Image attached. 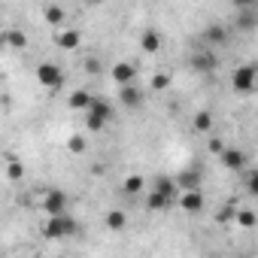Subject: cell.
<instances>
[{
	"mask_svg": "<svg viewBox=\"0 0 258 258\" xmlns=\"http://www.w3.org/2000/svg\"><path fill=\"white\" fill-rule=\"evenodd\" d=\"M43 210H46V216H61V213H67V195H64L61 188L46 191V198H43Z\"/></svg>",
	"mask_w": 258,
	"mask_h": 258,
	"instance_id": "6",
	"label": "cell"
},
{
	"mask_svg": "<svg viewBox=\"0 0 258 258\" xmlns=\"http://www.w3.org/2000/svg\"><path fill=\"white\" fill-rule=\"evenodd\" d=\"M124 191H127V195H140V191H143V179H140V176H127V179H124Z\"/></svg>",
	"mask_w": 258,
	"mask_h": 258,
	"instance_id": "16",
	"label": "cell"
},
{
	"mask_svg": "<svg viewBox=\"0 0 258 258\" xmlns=\"http://www.w3.org/2000/svg\"><path fill=\"white\" fill-rule=\"evenodd\" d=\"M240 222H243V225H252V213H249V210H246V213H240Z\"/></svg>",
	"mask_w": 258,
	"mask_h": 258,
	"instance_id": "23",
	"label": "cell"
},
{
	"mask_svg": "<svg viewBox=\"0 0 258 258\" xmlns=\"http://www.w3.org/2000/svg\"><path fill=\"white\" fill-rule=\"evenodd\" d=\"M204 37L210 40V49H213V43H222V40H225V31H222V28H210Z\"/></svg>",
	"mask_w": 258,
	"mask_h": 258,
	"instance_id": "20",
	"label": "cell"
},
{
	"mask_svg": "<svg viewBox=\"0 0 258 258\" xmlns=\"http://www.w3.org/2000/svg\"><path fill=\"white\" fill-rule=\"evenodd\" d=\"M222 161H225V167H234V170H243L246 167V155L240 149H225L222 152Z\"/></svg>",
	"mask_w": 258,
	"mask_h": 258,
	"instance_id": "11",
	"label": "cell"
},
{
	"mask_svg": "<svg viewBox=\"0 0 258 258\" xmlns=\"http://www.w3.org/2000/svg\"><path fill=\"white\" fill-rule=\"evenodd\" d=\"M85 70H91V73H97V70H100V61H97V58H91V61H85Z\"/></svg>",
	"mask_w": 258,
	"mask_h": 258,
	"instance_id": "22",
	"label": "cell"
},
{
	"mask_svg": "<svg viewBox=\"0 0 258 258\" xmlns=\"http://www.w3.org/2000/svg\"><path fill=\"white\" fill-rule=\"evenodd\" d=\"M195 70H201V73H210V70H216L219 67V58H216V52H210V49H198V55H195Z\"/></svg>",
	"mask_w": 258,
	"mask_h": 258,
	"instance_id": "7",
	"label": "cell"
},
{
	"mask_svg": "<svg viewBox=\"0 0 258 258\" xmlns=\"http://www.w3.org/2000/svg\"><path fill=\"white\" fill-rule=\"evenodd\" d=\"M255 67L252 64H243L240 70H234V76H231V82H234V91H243V94H249L252 88H255Z\"/></svg>",
	"mask_w": 258,
	"mask_h": 258,
	"instance_id": "5",
	"label": "cell"
},
{
	"mask_svg": "<svg viewBox=\"0 0 258 258\" xmlns=\"http://www.w3.org/2000/svg\"><path fill=\"white\" fill-rule=\"evenodd\" d=\"M198 185H201V173L198 170H182L179 179H176V188L179 191H198Z\"/></svg>",
	"mask_w": 258,
	"mask_h": 258,
	"instance_id": "8",
	"label": "cell"
},
{
	"mask_svg": "<svg viewBox=\"0 0 258 258\" xmlns=\"http://www.w3.org/2000/svg\"><path fill=\"white\" fill-rule=\"evenodd\" d=\"M106 225H109V228H115V231H118V228H124V213H118V210H115V213H109V216H106Z\"/></svg>",
	"mask_w": 258,
	"mask_h": 258,
	"instance_id": "19",
	"label": "cell"
},
{
	"mask_svg": "<svg viewBox=\"0 0 258 258\" xmlns=\"http://www.w3.org/2000/svg\"><path fill=\"white\" fill-rule=\"evenodd\" d=\"M76 231H79V225H76V219L70 213L49 216V222H46V237L49 240H70Z\"/></svg>",
	"mask_w": 258,
	"mask_h": 258,
	"instance_id": "2",
	"label": "cell"
},
{
	"mask_svg": "<svg viewBox=\"0 0 258 258\" xmlns=\"http://www.w3.org/2000/svg\"><path fill=\"white\" fill-rule=\"evenodd\" d=\"M109 115H112V106L106 100H100V97H91V106L85 109V121H88L91 131H103V124L109 121Z\"/></svg>",
	"mask_w": 258,
	"mask_h": 258,
	"instance_id": "3",
	"label": "cell"
},
{
	"mask_svg": "<svg viewBox=\"0 0 258 258\" xmlns=\"http://www.w3.org/2000/svg\"><path fill=\"white\" fill-rule=\"evenodd\" d=\"M70 106H73V109H88V106H91V94H85V91H73Z\"/></svg>",
	"mask_w": 258,
	"mask_h": 258,
	"instance_id": "15",
	"label": "cell"
},
{
	"mask_svg": "<svg viewBox=\"0 0 258 258\" xmlns=\"http://www.w3.org/2000/svg\"><path fill=\"white\" fill-rule=\"evenodd\" d=\"M140 100H143L140 88H134V85H124V88H121V103H124V106H140Z\"/></svg>",
	"mask_w": 258,
	"mask_h": 258,
	"instance_id": "12",
	"label": "cell"
},
{
	"mask_svg": "<svg viewBox=\"0 0 258 258\" xmlns=\"http://www.w3.org/2000/svg\"><path fill=\"white\" fill-rule=\"evenodd\" d=\"M43 13H46V19H49L52 25H61V22H64V10H61V7H43Z\"/></svg>",
	"mask_w": 258,
	"mask_h": 258,
	"instance_id": "17",
	"label": "cell"
},
{
	"mask_svg": "<svg viewBox=\"0 0 258 258\" xmlns=\"http://www.w3.org/2000/svg\"><path fill=\"white\" fill-rule=\"evenodd\" d=\"M10 43H13V46H19V49H22V46H25V43H28V37H25V34H22V31H13V34H10Z\"/></svg>",
	"mask_w": 258,
	"mask_h": 258,
	"instance_id": "21",
	"label": "cell"
},
{
	"mask_svg": "<svg viewBox=\"0 0 258 258\" xmlns=\"http://www.w3.org/2000/svg\"><path fill=\"white\" fill-rule=\"evenodd\" d=\"M176 198H179L176 179H170V176H158V182H155V188H152V195H149V207H152V210H164V207L176 204Z\"/></svg>",
	"mask_w": 258,
	"mask_h": 258,
	"instance_id": "1",
	"label": "cell"
},
{
	"mask_svg": "<svg viewBox=\"0 0 258 258\" xmlns=\"http://www.w3.org/2000/svg\"><path fill=\"white\" fill-rule=\"evenodd\" d=\"M79 40H82V37H79L76 31H64V34L58 37V46H64V49H76V46H79Z\"/></svg>",
	"mask_w": 258,
	"mask_h": 258,
	"instance_id": "14",
	"label": "cell"
},
{
	"mask_svg": "<svg viewBox=\"0 0 258 258\" xmlns=\"http://www.w3.org/2000/svg\"><path fill=\"white\" fill-rule=\"evenodd\" d=\"M210 124H213L210 112H198L195 115V127H198V131H210Z\"/></svg>",
	"mask_w": 258,
	"mask_h": 258,
	"instance_id": "18",
	"label": "cell"
},
{
	"mask_svg": "<svg viewBox=\"0 0 258 258\" xmlns=\"http://www.w3.org/2000/svg\"><path fill=\"white\" fill-rule=\"evenodd\" d=\"M179 207L182 210H188V213H198L201 207H204V198H201V191H179Z\"/></svg>",
	"mask_w": 258,
	"mask_h": 258,
	"instance_id": "9",
	"label": "cell"
},
{
	"mask_svg": "<svg viewBox=\"0 0 258 258\" xmlns=\"http://www.w3.org/2000/svg\"><path fill=\"white\" fill-rule=\"evenodd\" d=\"M140 46H143L146 52H158V49H161V34H158V31H146L143 40H140Z\"/></svg>",
	"mask_w": 258,
	"mask_h": 258,
	"instance_id": "13",
	"label": "cell"
},
{
	"mask_svg": "<svg viewBox=\"0 0 258 258\" xmlns=\"http://www.w3.org/2000/svg\"><path fill=\"white\" fill-rule=\"evenodd\" d=\"M112 79H115V82H121V85H131V82L137 79V70H134L131 64H124V61H121V64H115V67H112Z\"/></svg>",
	"mask_w": 258,
	"mask_h": 258,
	"instance_id": "10",
	"label": "cell"
},
{
	"mask_svg": "<svg viewBox=\"0 0 258 258\" xmlns=\"http://www.w3.org/2000/svg\"><path fill=\"white\" fill-rule=\"evenodd\" d=\"M37 79H40V85H46V88H61V85H64V73H61V67L52 64V61H46V64L37 67Z\"/></svg>",
	"mask_w": 258,
	"mask_h": 258,
	"instance_id": "4",
	"label": "cell"
}]
</instances>
